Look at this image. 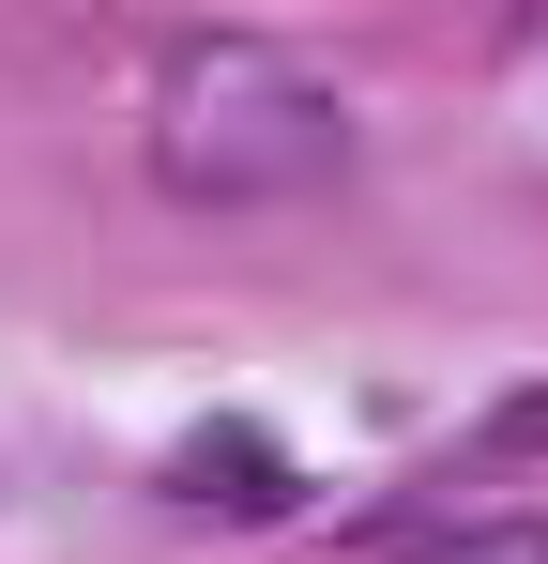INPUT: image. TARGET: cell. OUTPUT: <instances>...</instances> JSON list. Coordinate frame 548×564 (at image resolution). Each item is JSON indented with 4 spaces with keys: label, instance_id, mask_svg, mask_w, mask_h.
Wrapping results in <instances>:
<instances>
[{
    "label": "cell",
    "instance_id": "cell-1",
    "mask_svg": "<svg viewBox=\"0 0 548 564\" xmlns=\"http://www.w3.org/2000/svg\"><path fill=\"white\" fill-rule=\"evenodd\" d=\"M351 93L274 46V31H183L153 62V107H138V153L183 214H289V198L351 184Z\"/></svg>",
    "mask_w": 548,
    "mask_h": 564
},
{
    "label": "cell",
    "instance_id": "cell-2",
    "mask_svg": "<svg viewBox=\"0 0 548 564\" xmlns=\"http://www.w3.org/2000/svg\"><path fill=\"white\" fill-rule=\"evenodd\" d=\"M168 503H198V519H289L305 473H289L274 427H183L168 443Z\"/></svg>",
    "mask_w": 548,
    "mask_h": 564
},
{
    "label": "cell",
    "instance_id": "cell-3",
    "mask_svg": "<svg viewBox=\"0 0 548 564\" xmlns=\"http://www.w3.org/2000/svg\"><path fill=\"white\" fill-rule=\"evenodd\" d=\"M487 93H503V153H518V169L548 184V0L518 15V31H503V77H487Z\"/></svg>",
    "mask_w": 548,
    "mask_h": 564
},
{
    "label": "cell",
    "instance_id": "cell-4",
    "mask_svg": "<svg viewBox=\"0 0 548 564\" xmlns=\"http://www.w3.org/2000/svg\"><path fill=\"white\" fill-rule=\"evenodd\" d=\"M396 564H548V519L534 503H472V519H427Z\"/></svg>",
    "mask_w": 548,
    "mask_h": 564
}]
</instances>
